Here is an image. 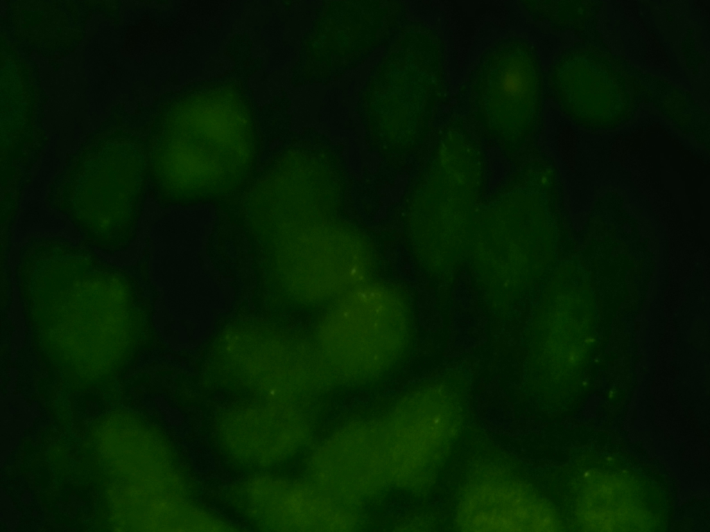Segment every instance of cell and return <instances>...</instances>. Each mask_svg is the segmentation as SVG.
I'll use <instances>...</instances> for the list:
<instances>
[{"label":"cell","mask_w":710,"mask_h":532,"mask_svg":"<svg viewBox=\"0 0 710 532\" xmlns=\"http://www.w3.org/2000/svg\"><path fill=\"white\" fill-rule=\"evenodd\" d=\"M252 109L234 82L204 85L166 105L146 144L148 175L163 197L227 196L251 175L257 152Z\"/></svg>","instance_id":"1"},{"label":"cell","mask_w":710,"mask_h":532,"mask_svg":"<svg viewBox=\"0 0 710 532\" xmlns=\"http://www.w3.org/2000/svg\"><path fill=\"white\" fill-rule=\"evenodd\" d=\"M148 160L146 144L114 132L84 150L56 177L51 205L91 245L113 254L129 247L142 211Z\"/></svg>","instance_id":"2"},{"label":"cell","mask_w":710,"mask_h":532,"mask_svg":"<svg viewBox=\"0 0 710 532\" xmlns=\"http://www.w3.org/2000/svg\"><path fill=\"white\" fill-rule=\"evenodd\" d=\"M444 54L432 30L405 33L378 65L358 103L360 116L383 141L412 145L435 115L443 85Z\"/></svg>","instance_id":"3"},{"label":"cell","mask_w":710,"mask_h":532,"mask_svg":"<svg viewBox=\"0 0 710 532\" xmlns=\"http://www.w3.org/2000/svg\"><path fill=\"white\" fill-rule=\"evenodd\" d=\"M405 304L391 290L355 287L343 294L322 319L318 348L334 378L361 382L386 371L409 336Z\"/></svg>","instance_id":"4"},{"label":"cell","mask_w":710,"mask_h":532,"mask_svg":"<svg viewBox=\"0 0 710 532\" xmlns=\"http://www.w3.org/2000/svg\"><path fill=\"white\" fill-rule=\"evenodd\" d=\"M543 94L537 51L523 38H507L490 48L477 66L471 91L473 116L492 139L513 151L537 127Z\"/></svg>","instance_id":"5"},{"label":"cell","mask_w":710,"mask_h":532,"mask_svg":"<svg viewBox=\"0 0 710 532\" xmlns=\"http://www.w3.org/2000/svg\"><path fill=\"white\" fill-rule=\"evenodd\" d=\"M548 82L553 98L576 124L610 129L634 116L643 85L621 60L599 44L579 42L553 62Z\"/></svg>","instance_id":"6"},{"label":"cell","mask_w":710,"mask_h":532,"mask_svg":"<svg viewBox=\"0 0 710 532\" xmlns=\"http://www.w3.org/2000/svg\"><path fill=\"white\" fill-rule=\"evenodd\" d=\"M460 393L444 380L407 396L388 432L392 476L419 488L429 487L444 466L462 429Z\"/></svg>","instance_id":"7"},{"label":"cell","mask_w":710,"mask_h":532,"mask_svg":"<svg viewBox=\"0 0 710 532\" xmlns=\"http://www.w3.org/2000/svg\"><path fill=\"white\" fill-rule=\"evenodd\" d=\"M390 3L327 2L301 42L293 84H329L367 60L396 22L395 8Z\"/></svg>","instance_id":"8"},{"label":"cell","mask_w":710,"mask_h":532,"mask_svg":"<svg viewBox=\"0 0 710 532\" xmlns=\"http://www.w3.org/2000/svg\"><path fill=\"white\" fill-rule=\"evenodd\" d=\"M458 530L471 532H546L562 526L552 504L529 483L500 470H484L460 493Z\"/></svg>","instance_id":"9"},{"label":"cell","mask_w":710,"mask_h":532,"mask_svg":"<svg viewBox=\"0 0 710 532\" xmlns=\"http://www.w3.org/2000/svg\"><path fill=\"white\" fill-rule=\"evenodd\" d=\"M315 461L321 483L335 497L368 493L392 477L388 431L377 425L350 427L328 443Z\"/></svg>","instance_id":"10"},{"label":"cell","mask_w":710,"mask_h":532,"mask_svg":"<svg viewBox=\"0 0 710 532\" xmlns=\"http://www.w3.org/2000/svg\"><path fill=\"white\" fill-rule=\"evenodd\" d=\"M10 11L16 37L44 56H64L81 39L85 17L74 2L17 1Z\"/></svg>","instance_id":"11"},{"label":"cell","mask_w":710,"mask_h":532,"mask_svg":"<svg viewBox=\"0 0 710 532\" xmlns=\"http://www.w3.org/2000/svg\"><path fill=\"white\" fill-rule=\"evenodd\" d=\"M323 490L278 481L266 500V516L275 526L293 530L340 531L352 526L349 512Z\"/></svg>","instance_id":"12"},{"label":"cell","mask_w":710,"mask_h":532,"mask_svg":"<svg viewBox=\"0 0 710 532\" xmlns=\"http://www.w3.org/2000/svg\"><path fill=\"white\" fill-rule=\"evenodd\" d=\"M1 81V151L8 158L31 139L35 98L26 66L3 41Z\"/></svg>","instance_id":"13"},{"label":"cell","mask_w":710,"mask_h":532,"mask_svg":"<svg viewBox=\"0 0 710 532\" xmlns=\"http://www.w3.org/2000/svg\"><path fill=\"white\" fill-rule=\"evenodd\" d=\"M542 16L558 28L569 29L583 37L593 33L600 6L599 1L539 2Z\"/></svg>","instance_id":"14"}]
</instances>
